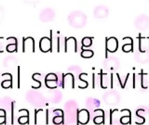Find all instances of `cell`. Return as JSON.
I'll use <instances>...</instances> for the list:
<instances>
[{"instance_id": "cell-2", "label": "cell", "mask_w": 149, "mask_h": 125, "mask_svg": "<svg viewBox=\"0 0 149 125\" xmlns=\"http://www.w3.org/2000/svg\"><path fill=\"white\" fill-rule=\"evenodd\" d=\"M134 25L137 29L146 30L149 28V16L146 14H141L136 16L134 20Z\"/></svg>"}, {"instance_id": "cell-10", "label": "cell", "mask_w": 149, "mask_h": 125, "mask_svg": "<svg viewBox=\"0 0 149 125\" xmlns=\"http://www.w3.org/2000/svg\"><path fill=\"white\" fill-rule=\"evenodd\" d=\"M88 120V113L86 110H82L79 113V121L82 124H86Z\"/></svg>"}, {"instance_id": "cell-9", "label": "cell", "mask_w": 149, "mask_h": 125, "mask_svg": "<svg viewBox=\"0 0 149 125\" xmlns=\"http://www.w3.org/2000/svg\"><path fill=\"white\" fill-rule=\"evenodd\" d=\"M66 46H69L67 47V50L69 49H71V50L74 49V52H76V41L75 38L73 37H71L67 39V41H66Z\"/></svg>"}, {"instance_id": "cell-12", "label": "cell", "mask_w": 149, "mask_h": 125, "mask_svg": "<svg viewBox=\"0 0 149 125\" xmlns=\"http://www.w3.org/2000/svg\"><path fill=\"white\" fill-rule=\"evenodd\" d=\"M82 45L85 47H88V46H91L92 45L93 41H92V38L88 37H84L82 39Z\"/></svg>"}, {"instance_id": "cell-14", "label": "cell", "mask_w": 149, "mask_h": 125, "mask_svg": "<svg viewBox=\"0 0 149 125\" xmlns=\"http://www.w3.org/2000/svg\"><path fill=\"white\" fill-rule=\"evenodd\" d=\"M46 81L49 80H57L58 78L56 75L54 73H51L48 74L46 77Z\"/></svg>"}, {"instance_id": "cell-4", "label": "cell", "mask_w": 149, "mask_h": 125, "mask_svg": "<svg viewBox=\"0 0 149 125\" xmlns=\"http://www.w3.org/2000/svg\"><path fill=\"white\" fill-rule=\"evenodd\" d=\"M120 66V61L116 57H110L106 61V67L108 70L111 71L116 70L119 69Z\"/></svg>"}, {"instance_id": "cell-7", "label": "cell", "mask_w": 149, "mask_h": 125, "mask_svg": "<svg viewBox=\"0 0 149 125\" xmlns=\"http://www.w3.org/2000/svg\"><path fill=\"white\" fill-rule=\"evenodd\" d=\"M118 41L117 39L114 37H111L107 39V49L111 52L116 51L118 48Z\"/></svg>"}, {"instance_id": "cell-1", "label": "cell", "mask_w": 149, "mask_h": 125, "mask_svg": "<svg viewBox=\"0 0 149 125\" xmlns=\"http://www.w3.org/2000/svg\"><path fill=\"white\" fill-rule=\"evenodd\" d=\"M69 20L72 26L75 28H81L86 25V16L81 11H74L69 15Z\"/></svg>"}, {"instance_id": "cell-8", "label": "cell", "mask_w": 149, "mask_h": 125, "mask_svg": "<svg viewBox=\"0 0 149 125\" xmlns=\"http://www.w3.org/2000/svg\"><path fill=\"white\" fill-rule=\"evenodd\" d=\"M54 12L51 8H46L42 13V18L45 21L51 20L54 17Z\"/></svg>"}, {"instance_id": "cell-6", "label": "cell", "mask_w": 149, "mask_h": 125, "mask_svg": "<svg viewBox=\"0 0 149 125\" xmlns=\"http://www.w3.org/2000/svg\"><path fill=\"white\" fill-rule=\"evenodd\" d=\"M95 16L98 18H105L109 15V10L106 6L101 5L96 7L94 11Z\"/></svg>"}, {"instance_id": "cell-15", "label": "cell", "mask_w": 149, "mask_h": 125, "mask_svg": "<svg viewBox=\"0 0 149 125\" xmlns=\"http://www.w3.org/2000/svg\"><path fill=\"white\" fill-rule=\"evenodd\" d=\"M62 120H63V118H62V117L58 116V117H56L55 118L54 121H55V123L56 124H59L62 123Z\"/></svg>"}, {"instance_id": "cell-13", "label": "cell", "mask_w": 149, "mask_h": 125, "mask_svg": "<svg viewBox=\"0 0 149 125\" xmlns=\"http://www.w3.org/2000/svg\"><path fill=\"white\" fill-rule=\"evenodd\" d=\"M46 85L51 88H54L56 87L57 85V80H49L46 81Z\"/></svg>"}, {"instance_id": "cell-5", "label": "cell", "mask_w": 149, "mask_h": 125, "mask_svg": "<svg viewBox=\"0 0 149 125\" xmlns=\"http://www.w3.org/2000/svg\"><path fill=\"white\" fill-rule=\"evenodd\" d=\"M39 47L40 49L43 52H48L51 48V40L49 37H42L40 40Z\"/></svg>"}, {"instance_id": "cell-11", "label": "cell", "mask_w": 149, "mask_h": 125, "mask_svg": "<svg viewBox=\"0 0 149 125\" xmlns=\"http://www.w3.org/2000/svg\"><path fill=\"white\" fill-rule=\"evenodd\" d=\"M93 51L91 50H84L81 52V56L85 58H90L93 56Z\"/></svg>"}, {"instance_id": "cell-3", "label": "cell", "mask_w": 149, "mask_h": 125, "mask_svg": "<svg viewBox=\"0 0 149 125\" xmlns=\"http://www.w3.org/2000/svg\"><path fill=\"white\" fill-rule=\"evenodd\" d=\"M134 58L136 61L141 64L149 63V49L143 48L136 50L134 54Z\"/></svg>"}]
</instances>
